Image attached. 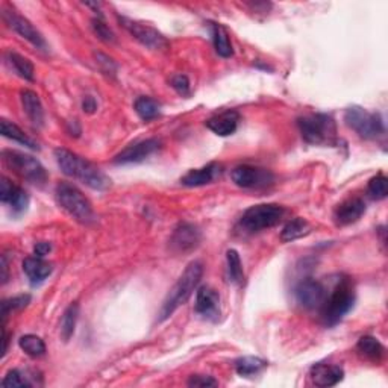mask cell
Segmentation results:
<instances>
[{"mask_svg":"<svg viewBox=\"0 0 388 388\" xmlns=\"http://www.w3.org/2000/svg\"><path fill=\"white\" fill-rule=\"evenodd\" d=\"M55 158L61 172L73 177V180H78L82 184H86L87 187L98 192H103L110 188V177L105 175L98 165H94L86 158H82L78 153L59 148L55 151Z\"/></svg>","mask_w":388,"mask_h":388,"instance_id":"cell-1","label":"cell"},{"mask_svg":"<svg viewBox=\"0 0 388 388\" xmlns=\"http://www.w3.org/2000/svg\"><path fill=\"white\" fill-rule=\"evenodd\" d=\"M202 275H204V264L201 261H193V263L187 266L184 274L180 276V279L176 281V284L172 287L169 295H167V298L164 299L156 322L163 323L164 320L169 319L177 308L188 302V299L192 298L194 290L197 288L199 282H201Z\"/></svg>","mask_w":388,"mask_h":388,"instance_id":"cell-2","label":"cell"},{"mask_svg":"<svg viewBox=\"0 0 388 388\" xmlns=\"http://www.w3.org/2000/svg\"><path fill=\"white\" fill-rule=\"evenodd\" d=\"M355 287L351 278L339 279L337 286L331 293H328L327 300H324L322 311V319L327 327H335L340 323L346 314H348L355 305Z\"/></svg>","mask_w":388,"mask_h":388,"instance_id":"cell-3","label":"cell"},{"mask_svg":"<svg viewBox=\"0 0 388 388\" xmlns=\"http://www.w3.org/2000/svg\"><path fill=\"white\" fill-rule=\"evenodd\" d=\"M302 139L314 146H334L339 143L337 124L329 114L303 115L298 120Z\"/></svg>","mask_w":388,"mask_h":388,"instance_id":"cell-4","label":"cell"},{"mask_svg":"<svg viewBox=\"0 0 388 388\" xmlns=\"http://www.w3.org/2000/svg\"><path fill=\"white\" fill-rule=\"evenodd\" d=\"M55 196L58 205L64 209L69 216L78 220V222L83 225H90L91 222H94V211L91 202L83 196L79 188L69 182H61L57 185Z\"/></svg>","mask_w":388,"mask_h":388,"instance_id":"cell-5","label":"cell"},{"mask_svg":"<svg viewBox=\"0 0 388 388\" xmlns=\"http://www.w3.org/2000/svg\"><path fill=\"white\" fill-rule=\"evenodd\" d=\"M286 209L276 204H261L254 205L241 216L238 226L246 234H255L259 230L276 226L281 218L284 217Z\"/></svg>","mask_w":388,"mask_h":388,"instance_id":"cell-6","label":"cell"},{"mask_svg":"<svg viewBox=\"0 0 388 388\" xmlns=\"http://www.w3.org/2000/svg\"><path fill=\"white\" fill-rule=\"evenodd\" d=\"M2 158L8 169H11L20 177L34 185H45L47 182V172L37 158L17 151H4Z\"/></svg>","mask_w":388,"mask_h":388,"instance_id":"cell-7","label":"cell"},{"mask_svg":"<svg viewBox=\"0 0 388 388\" xmlns=\"http://www.w3.org/2000/svg\"><path fill=\"white\" fill-rule=\"evenodd\" d=\"M344 122L364 140H376L385 134V126L381 115L369 112L361 107H351L346 110Z\"/></svg>","mask_w":388,"mask_h":388,"instance_id":"cell-8","label":"cell"},{"mask_svg":"<svg viewBox=\"0 0 388 388\" xmlns=\"http://www.w3.org/2000/svg\"><path fill=\"white\" fill-rule=\"evenodd\" d=\"M119 20L123 28L128 30L135 40H139L143 46L153 50H164L169 47V41H167V38L153 26L128 17H119Z\"/></svg>","mask_w":388,"mask_h":388,"instance_id":"cell-9","label":"cell"},{"mask_svg":"<svg viewBox=\"0 0 388 388\" xmlns=\"http://www.w3.org/2000/svg\"><path fill=\"white\" fill-rule=\"evenodd\" d=\"M2 17H4V22L8 25V28H11L14 33H17L20 37L29 41L30 45H34L37 49H41V50L47 49V43L45 41L43 35L38 33L28 18L20 16L17 11H14V9H6V8H4Z\"/></svg>","mask_w":388,"mask_h":388,"instance_id":"cell-10","label":"cell"},{"mask_svg":"<svg viewBox=\"0 0 388 388\" xmlns=\"http://www.w3.org/2000/svg\"><path fill=\"white\" fill-rule=\"evenodd\" d=\"M295 295L298 302L303 308L320 310L323 307L324 300H327L328 291H327V287H324L320 281L305 278L298 284Z\"/></svg>","mask_w":388,"mask_h":388,"instance_id":"cell-11","label":"cell"},{"mask_svg":"<svg viewBox=\"0 0 388 388\" xmlns=\"http://www.w3.org/2000/svg\"><path fill=\"white\" fill-rule=\"evenodd\" d=\"M235 185L241 188H264L274 184V175L266 169L252 165H238L230 173Z\"/></svg>","mask_w":388,"mask_h":388,"instance_id":"cell-12","label":"cell"},{"mask_svg":"<svg viewBox=\"0 0 388 388\" xmlns=\"http://www.w3.org/2000/svg\"><path fill=\"white\" fill-rule=\"evenodd\" d=\"M202 234L197 226L190 223H181L177 226L169 241V247L175 254H190L199 247Z\"/></svg>","mask_w":388,"mask_h":388,"instance_id":"cell-13","label":"cell"},{"mask_svg":"<svg viewBox=\"0 0 388 388\" xmlns=\"http://www.w3.org/2000/svg\"><path fill=\"white\" fill-rule=\"evenodd\" d=\"M161 141L156 139H148L139 143H134L123 149L119 155H115V164H137L143 163L160 149Z\"/></svg>","mask_w":388,"mask_h":388,"instance_id":"cell-14","label":"cell"},{"mask_svg":"<svg viewBox=\"0 0 388 388\" xmlns=\"http://www.w3.org/2000/svg\"><path fill=\"white\" fill-rule=\"evenodd\" d=\"M194 311L205 320L217 322L220 319V295L213 288L204 286L197 290Z\"/></svg>","mask_w":388,"mask_h":388,"instance_id":"cell-15","label":"cell"},{"mask_svg":"<svg viewBox=\"0 0 388 388\" xmlns=\"http://www.w3.org/2000/svg\"><path fill=\"white\" fill-rule=\"evenodd\" d=\"M0 201L11 208L14 214H23L29 206V194L22 187H17L6 177H2V182H0Z\"/></svg>","mask_w":388,"mask_h":388,"instance_id":"cell-16","label":"cell"},{"mask_svg":"<svg viewBox=\"0 0 388 388\" xmlns=\"http://www.w3.org/2000/svg\"><path fill=\"white\" fill-rule=\"evenodd\" d=\"M364 213H365V204L363 199L360 197L348 199V201H344L337 206V209H335L334 222L339 226H348L358 222V220L364 216Z\"/></svg>","mask_w":388,"mask_h":388,"instance_id":"cell-17","label":"cell"},{"mask_svg":"<svg viewBox=\"0 0 388 388\" xmlns=\"http://www.w3.org/2000/svg\"><path fill=\"white\" fill-rule=\"evenodd\" d=\"M310 376L316 387H334L343 381L344 370L340 365L320 363L312 367Z\"/></svg>","mask_w":388,"mask_h":388,"instance_id":"cell-18","label":"cell"},{"mask_svg":"<svg viewBox=\"0 0 388 388\" xmlns=\"http://www.w3.org/2000/svg\"><path fill=\"white\" fill-rule=\"evenodd\" d=\"M240 123V114L234 110H226L220 112L214 117L206 120V128L213 131L218 137H228V135H233Z\"/></svg>","mask_w":388,"mask_h":388,"instance_id":"cell-19","label":"cell"},{"mask_svg":"<svg viewBox=\"0 0 388 388\" xmlns=\"http://www.w3.org/2000/svg\"><path fill=\"white\" fill-rule=\"evenodd\" d=\"M222 173H223V167L217 163H211L202 167V169L188 172L181 180V184L185 187H204L206 184H211L216 180H218V177L222 176Z\"/></svg>","mask_w":388,"mask_h":388,"instance_id":"cell-20","label":"cell"},{"mask_svg":"<svg viewBox=\"0 0 388 388\" xmlns=\"http://www.w3.org/2000/svg\"><path fill=\"white\" fill-rule=\"evenodd\" d=\"M23 271L26 274L30 284L35 287L43 284V282L52 275L54 266L40 257H29L23 261Z\"/></svg>","mask_w":388,"mask_h":388,"instance_id":"cell-21","label":"cell"},{"mask_svg":"<svg viewBox=\"0 0 388 388\" xmlns=\"http://www.w3.org/2000/svg\"><path fill=\"white\" fill-rule=\"evenodd\" d=\"M20 100H22L23 111L26 112L28 119L35 126H43L45 123V110L38 94L33 90H22L20 91Z\"/></svg>","mask_w":388,"mask_h":388,"instance_id":"cell-22","label":"cell"},{"mask_svg":"<svg viewBox=\"0 0 388 388\" xmlns=\"http://www.w3.org/2000/svg\"><path fill=\"white\" fill-rule=\"evenodd\" d=\"M209 28H211L213 43H214V49L217 52V55L222 58L233 57L234 49H233V43H230L228 30L218 23H209Z\"/></svg>","mask_w":388,"mask_h":388,"instance_id":"cell-23","label":"cell"},{"mask_svg":"<svg viewBox=\"0 0 388 388\" xmlns=\"http://www.w3.org/2000/svg\"><path fill=\"white\" fill-rule=\"evenodd\" d=\"M0 132H2V135H4L5 139L17 141L20 144L26 146V148H29V149H33V151H38L40 149L38 144L33 139L28 137V135L22 129H20L17 124L11 123L9 120L4 119L2 122H0Z\"/></svg>","mask_w":388,"mask_h":388,"instance_id":"cell-24","label":"cell"},{"mask_svg":"<svg viewBox=\"0 0 388 388\" xmlns=\"http://www.w3.org/2000/svg\"><path fill=\"white\" fill-rule=\"evenodd\" d=\"M311 233V226L307 222L305 218L296 217L293 218L291 222H288L284 229H282L281 233V240L284 241V243H290V241L299 240L302 237H307Z\"/></svg>","mask_w":388,"mask_h":388,"instance_id":"cell-25","label":"cell"},{"mask_svg":"<svg viewBox=\"0 0 388 388\" xmlns=\"http://www.w3.org/2000/svg\"><path fill=\"white\" fill-rule=\"evenodd\" d=\"M356 351H358L364 358L372 361H380L385 352L381 341L376 340L375 337H370V335H365V337H361L358 340V343H356Z\"/></svg>","mask_w":388,"mask_h":388,"instance_id":"cell-26","label":"cell"},{"mask_svg":"<svg viewBox=\"0 0 388 388\" xmlns=\"http://www.w3.org/2000/svg\"><path fill=\"white\" fill-rule=\"evenodd\" d=\"M226 264H228V278L233 284L241 287L245 284V270L241 264V258L235 249H229L226 252Z\"/></svg>","mask_w":388,"mask_h":388,"instance_id":"cell-27","label":"cell"},{"mask_svg":"<svg viewBox=\"0 0 388 388\" xmlns=\"http://www.w3.org/2000/svg\"><path fill=\"white\" fill-rule=\"evenodd\" d=\"M8 64L14 69L20 78L26 81H34V66L28 58L16 54V52H6L5 55Z\"/></svg>","mask_w":388,"mask_h":388,"instance_id":"cell-28","label":"cell"},{"mask_svg":"<svg viewBox=\"0 0 388 388\" xmlns=\"http://www.w3.org/2000/svg\"><path fill=\"white\" fill-rule=\"evenodd\" d=\"M267 367V361L263 358H258V356H243L235 361V370L240 376L250 377L254 375H258L263 372Z\"/></svg>","mask_w":388,"mask_h":388,"instance_id":"cell-29","label":"cell"},{"mask_svg":"<svg viewBox=\"0 0 388 388\" xmlns=\"http://www.w3.org/2000/svg\"><path fill=\"white\" fill-rule=\"evenodd\" d=\"M79 317V305L71 303V305L64 311V316L61 319V337L64 341H69L76 329V323Z\"/></svg>","mask_w":388,"mask_h":388,"instance_id":"cell-30","label":"cell"},{"mask_svg":"<svg viewBox=\"0 0 388 388\" xmlns=\"http://www.w3.org/2000/svg\"><path fill=\"white\" fill-rule=\"evenodd\" d=\"M134 108H135V112L139 114V117L144 122L153 120L160 115V105L153 99L146 98V96H141L135 100Z\"/></svg>","mask_w":388,"mask_h":388,"instance_id":"cell-31","label":"cell"},{"mask_svg":"<svg viewBox=\"0 0 388 388\" xmlns=\"http://www.w3.org/2000/svg\"><path fill=\"white\" fill-rule=\"evenodd\" d=\"M18 346L25 351L29 356H34V358H38V356H43L46 353V344L40 337L34 334H28L23 335L22 339L18 340Z\"/></svg>","mask_w":388,"mask_h":388,"instance_id":"cell-32","label":"cell"},{"mask_svg":"<svg viewBox=\"0 0 388 388\" xmlns=\"http://www.w3.org/2000/svg\"><path fill=\"white\" fill-rule=\"evenodd\" d=\"M388 181L384 175H376L375 177L369 181V185H367V193L375 201H382V199L387 197L388 193Z\"/></svg>","mask_w":388,"mask_h":388,"instance_id":"cell-33","label":"cell"},{"mask_svg":"<svg viewBox=\"0 0 388 388\" xmlns=\"http://www.w3.org/2000/svg\"><path fill=\"white\" fill-rule=\"evenodd\" d=\"M2 385L4 387H33L34 382L29 380V376L25 372L18 370V369H13V370H9L6 373V376L4 377Z\"/></svg>","mask_w":388,"mask_h":388,"instance_id":"cell-34","label":"cell"},{"mask_svg":"<svg viewBox=\"0 0 388 388\" xmlns=\"http://www.w3.org/2000/svg\"><path fill=\"white\" fill-rule=\"evenodd\" d=\"M30 302V296L29 295H22V296H16L13 299H6L2 302V319H4V323L8 317V314L11 311H16V310H22L25 308L28 303Z\"/></svg>","mask_w":388,"mask_h":388,"instance_id":"cell-35","label":"cell"},{"mask_svg":"<svg viewBox=\"0 0 388 388\" xmlns=\"http://www.w3.org/2000/svg\"><path fill=\"white\" fill-rule=\"evenodd\" d=\"M91 28L94 30V34L99 37V40L105 41V43H112V41L115 40L114 33L107 26V23H105L102 18H93Z\"/></svg>","mask_w":388,"mask_h":388,"instance_id":"cell-36","label":"cell"},{"mask_svg":"<svg viewBox=\"0 0 388 388\" xmlns=\"http://www.w3.org/2000/svg\"><path fill=\"white\" fill-rule=\"evenodd\" d=\"M94 58H96L98 66L100 67V70L105 73V75H115V71H117V66L114 64V61L111 58L100 54V52L94 54Z\"/></svg>","mask_w":388,"mask_h":388,"instance_id":"cell-37","label":"cell"},{"mask_svg":"<svg viewBox=\"0 0 388 388\" xmlns=\"http://www.w3.org/2000/svg\"><path fill=\"white\" fill-rule=\"evenodd\" d=\"M187 384H188V387H199V388L218 385V382L214 380L213 376H205V375H193L190 380H188Z\"/></svg>","mask_w":388,"mask_h":388,"instance_id":"cell-38","label":"cell"},{"mask_svg":"<svg viewBox=\"0 0 388 388\" xmlns=\"http://www.w3.org/2000/svg\"><path fill=\"white\" fill-rule=\"evenodd\" d=\"M170 83L181 96H188V94H190V81H188L185 75H175Z\"/></svg>","mask_w":388,"mask_h":388,"instance_id":"cell-39","label":"cell"},{"mask_svg":"<svg viewBox=\"0 0 388 388\" xmlns=\"http://www.w3.org/2000/svg\"><path fill=\"white\" fill-rule=\"evenodd\" d=\"M82 108H83V112L93 114L94 111L98 110V103H96V100H94L91 96H87L86 99H83V102H82Z\"/></svg>","mask_w":388,"mask_h":388,"instance_id":"cell-40","label":"cell"},{"mask_svg":"<svg viewBox=\"0 0 388 388\" xmlns=\"http://www.w3.org/2000/svg\"><path fill=\"white\" fill-rule=\"evenodd\" d=\"M35 255L37 257H40V258H43V257H46L47 254H49V252L52 250V246L49 245V243H46V241H41V243H37L35 245Z\"/></svg>","mask_w":388,"mask_h":388,"instance_id":"cell-41","label":"cell"},{"mask_svg":"<svg viewBox=\"0 0 388 388\" xmlns=\"http://www.w3.org/2000/svg\"><path fill=\"white\" fill-rule=\"evenodd\" d=\"M2 279H4V284L8 281V263H6V255L2 257Z\"/></svg>","mask_w":388,"mask_h":388,"instance_id":"cell-42","label":"cell"}]
</instances>
